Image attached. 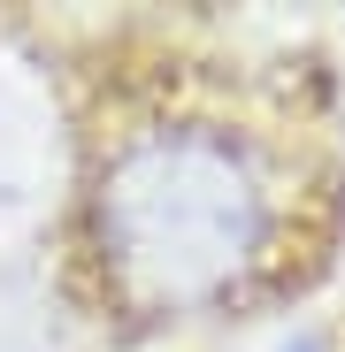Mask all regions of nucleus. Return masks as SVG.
I'll return each instance as SVG.
<instances>
[{
  "instance_id": "nucleus-1",
  "label": "nucleus",
  "mask_w": 345,
  "mask_h": 352,
  "mask_svg": "<svg viewBox=\"0 0 345 352\" xmlns=\"http://www.w3.org/2000/svg\"><path fill=\"white\" fill-rule=\"evenodd\" d=\"M92 238L131 307L200 314L230 299L269 245L261 168L215 123H146L100 168Z\"/></svg>"
},
{
  "instance_id": "nucleus-2",
  "label": "nucleus",
  "mask_w": 345,
  "mask_h": 352,
  "mask_svg": "<svg viewBox=\"0 0 345 352\" xmlns=\"http://www.w3.org/2000/svg\"><path fill=\"white\" fill-rule=\"evenodd\" d=\"M0 352H77L62 314L46 307V291L23 268H0Z\"/></svg>"
},
{
  "instance_id": "nucleus-3",
  "label": "nucleus",
  "mask_w": 345,
  "mask_h": 352,
  "mask_svg": "<svg viewBox=\"0 0 345 352\" xmlns=\"http://www.w3.org/2000/svg\"><path fill=\"white\" fill-rule=\"evenodd\" d=\"M284 352H322V337H315V329H300V337L284 344Z\"/></svg>"
}]
</instances>
